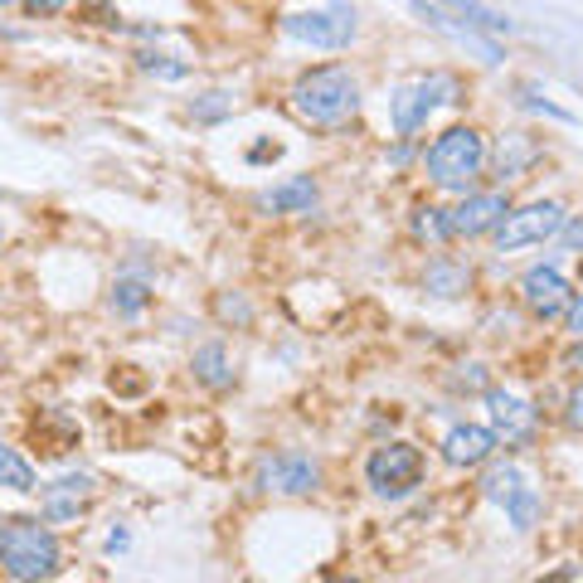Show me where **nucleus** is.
Instances as JSON below:
<instances>
[{"mask_svg": "<svg viewBox=\"0 0 583 583\" xmlns=\"http://www.w3.org/2000/svg\"><path fill=\"white\" fill-rule=\"evenodd\" d=\"M25 6L34 10V15H58V10H68L74 0H25Z\"/></svg>", "mask_w": 583, "mask_h": 583, "instance_id": "nucleus-28", "label": "nucleus"}, {"mask_svg": "<svg viewBox=\"0 0 583 583\" xmlns=\"http://www.w3.org/2000/svg\"><path fill=\"white\" fill-rule=\"evenodd\" d=\"M414 15H418V20H428V25H433L438 34H448V40H458L462 50H472L476 58H482V64H501V58H506L492 34H482V30L462 25V20H452L448 10H438V6H433V0H414Z\"/></svg>", "mask_w": 583, "mask_h": 583, "instance_id": "nucleus-13", "label": "nucleus"}, {"mask_svg": "<svg viewBox=\"0 0 583 583\" xmlns=\"http://www.w3.org/2000/svg\"><path fill=\"white\" fill-rule=\"evenodd\" d=\"M559 239H564L574 253H583V215H579V219H564V229H559Z\"/></svg>", "mask_w": 583, "mask_h": 583, "instance_id": "nucleus-26", "label": "nucleus"}, {"mask_svg": "<svg viewBox=\"0 0 583 583\" xmlns=\"http://www.w3.org/2000/svg\"><path fill=\"white\" fill-rule=\"evenodd\" d=\"M496 452V433L482 424H458L442 438V462L448 466H482Z\"/></svg>", "mask_w": 583, "mask_h": 583, "instance_id": "nucleus-15", "label": "nucleus"}, {"mask_svg": "<svg viewBox=\"0 0 583 583\" xmlns=\"http://www.w3.org/2000/svg\"><path fill=\"white\" fill-rule=\"evenodd\" d=\"M258 486L273 496H311L321 486V462L307 452H277L258 462Z\"/></svg>", "mask_w": 583, "mask_h": 583, "instance_id": "nucleus-9", "label": "nucleus"}, {"mask_svg": "<svg viewBox=\"0 0 583 583\" xmlns=\"http://www.w3.org/2000/svg\"><path fill=\"white\" fill-rule=\"evenodd\" d=\"M127 544H132V540H127V530H112V535H108V554H122Z\"/></svg>", "mask_w": 583, "mask_h": 583, "instance_id": "nucleus-30", "label": "nucleus"}, {"mask_svg": "<svg viewBox=\"0 0 583 583\" xmlns=\"http://www.w3.org/2000/svg\"><path fill=\"white\" fill-rule=\"evenodd\" d=\"M190 370H195V380H200L205 389H229V384H233V360H229V350L219 345V341H209V345L195 350Z\"/></svg>", "mask_w": 583, "mask_h": 583, "instance_id": "nucleus-18", "label": "nucleus"}, {"mask_svg": "<svg viewBox=\"0 0 583 583\" xmlns=\"http://www.w3.org/2000/svg\"><path fill=\"white\" fill-rule=\"evenodd\" d=\"M564 219H569L564 205H554V200L525 205V209H506V219L492 229L496 233V249L501 253H520V249H535V243H550V239H559Z\"/></svg>", "mask_w": 583, "mask_h": 583, "instance_id": "nucleus-5", "label": "nucleus"}, {"mask_svg": "<svg viewBox=\"0 0 583 583\" xmlns=\"http://www.w3.org/2000/svg\"><path fill=\"white\" fill-rule=\"evenodd\" d=\"M486 161H492V146L476 127H448L442 136H433L424 156V170L438 190H452V195H466L476 180L486 175Z\"/></svg>", "mask_w": 583, "mask_h": 583, "instance_id": "nucleus-2", "label": "nucleus"}, {"mask_svg": "<svg viewBox=\"0 0 583 583\" xmlns=\"http://www.w3.org/2000/svg\"><path fill=\"white\" fill-rule=\"evenodd\" d=\"M229 112H233V98H229V92H205V98L190 102V117H195V122H219V117H229Z\"/></svg>", "mask_w": 583, "mask_h": 583, "instance_id": "nucleus-23", "label": "nucleus"}, {"mask_svg": "<svg viewBox=\"0 0 583 583\" xmlns=\"http://www.w3.org/2000/svg\"><path fill=\"white\" fill-rule=\"evenodd\" d=\"M438 10H448L452 20H462V25H472V30H482V34H510L516 30V20H506L501 10L492 6H482V0H433Z\"/></svg>", "mask_w": 583, "mask_h": 583, "instance_id": "nucleus-17", "label": "nucleus"}, {"mask_svg": "<svg viewBox=\"0 0 583 583\" xmlns=\"http://www.w3.org/2000/svg\"><path fill=\"white\" fill-rule=\"evenodd\" d=\"M151 307V292H146V283H117L112 287V311H122V317H136V311H146Z\"/></svg>", "mask_w": 583, "mask_h": 583, "instance_id": "nucleus-22", "label": "nucleus"}, {"mask_svg": "<svg viewBox=\"0 0 583 583\" xmlns=\"http://www.w3.org/2000/svg\"><path fill=\"white\" fill-rule=\"evenodd\" d=\"M540 156V146L530 142L525 132H510L506 142H501V180H516V175H525V166Z\"/></svg>", "mask_w": 583, "mask_h": 583, "instance_id": "nucleus-20", "label": "nucleus"}, {"mask_svg": "<svg viewBox=\"0 0 583 583\" xmlns=\"http://www.w3.org/2000/svg\"><path fill=\"white\" fill-rule=\"evenodd\" d=\"M0 6H15V0H0Z\"/></svg>", "mask_w": 583, "mask_h": 583, "instance_id": "nucleus-31", "label": "nucleus"}, {"mask_svg": "<svg viewBox=\"0 0 583 583\" xmlns=\"http://www.w3.org/2000/svg\"><path fill=\"white\" fill-rule=\"evenodd\" d=\"M0 486H6V492H20V496L40 492V476H34V466L20 458L10 442H0Z\"/></svg>", "mask_w": 583, "mask_h": 583, "instance_id": "nucleus-19", "label": "nucleus"}, {"mask_svg": "<svg viewBox=\"0 0 583 583\" xmlns=\"http://www.w3.org/2000/svg\"><path fill=\"white\" fill-rule=\"evenodd\" d=\"M452 92H458V84H452L448 74H428V78H414V84H404L399 92L389 98V122L399 136H414L418 127L433 117L442 102H452Z\"/></svg>", "mask_w": 583, "mask_h": 583, "instance_id": "nucleus-7", "label": "nucleus"}, {"mask_svg": "<svg viewBox=\"0 0 583 583\" xmlns=\"http://www.w3.org/2000/svg\"><path fill=\"white\" fill-rule=\"evenodd\" d=\"M520 297L540 321H559L569 311V301H574V287L564 283L559 267H530V273L520 277Z\"/></svg>", "mask_w": 583, "mask_h": 583, "instance_id": "nucleus-11", "label": "nucleus"}, {"mask_svg": "<svg viewBox=\"0 0 583 583\" xmlns=\"http://www.w3.org/2000/svg\"><path fill=\"white\" fill-rule=\"evenodd\" d=\"M564 317H569V331H574L579 341H583V292H574V301H569Z\"/></svg>", "mask_w": 583, "mask_h": 583, "instance_id": "nucleus-27", "label": "nucleus"}, {"mask_svg": "<svg viewBox=\"0 0 583 583\" xmlns=\"http://www.w3.org/2000/svg\"><path fill=\"white\" fill-rule=\"evenodd\" d=\"M482 496L496 501L516 530H530L535 516H540V492H535V486L525 482L520 466H510V462H501V466H492V472L482 476Z\"/></svg>", "mask_w": 583, "mask_h": 583, "instance_id": "nucleus-8", "label": "nucleus"}, {"mask_svg": "<svg viewBox=\"0 0 583 583\" xmlns=\"http://www.w3.org/2000/svg\"><path fill=\"white\" fill-rule=\"evenodd\" d=\"M418 476H424V452L414 448V442H384V448L370 452L365 462V482L375 496H408L418 486Z\"/></svg>", "mask_w": 583, "mask_h": 583, "instance_id": "nucleus-6", "label": "nucleus"}, {"mask_svg": "<svg viewBox=\"0 0 583 583\" xmlns=\"http://www.w3.org/2000/svg\"><path fill=\"white\" fill-rule=\"evenodd\" d=\"M283 34L297 44H311V50L336 54V50L355 44L360 25H355V10H350L345 0H336L331 10H297V15H283Z\"/></svg>", "mask_w": 583, "mask_h": 583, "instance_id": "nucleus-4", "label": "nucleus"}, {"mask_svg": "<svg viewBox=\"0 0 583 583\" xmlns=\"http://www.w3.org/2000/svg\"><path fill=\"white\" fill-rule=\"evenodd\" d=\"M142 68H151V74H161V78H185V74H190L185 64H166V54H142Z\"/></svg>", "mask_w": 583, "mask_h": 583, "instance_id": "nucleus-25", "label": "nucleus"}, {"mask_svg": "<svg viewBox=\"0 0 583 583\" xmlns=\"http://www.w3.org/2000/svg\"><path fill=\"white\" fill-rule=\"evenodd\" d=\"M506 195L486 190V195H462L458 209H448V239H482V233H492L501 219H506Z\"/></svg>", "mask_w": 583, "mask_h": 583, "instance_id": "nucleus-10", "label": "nucleus"}, {"mask_svg": "<svg viewBox=\"0 0 583 583\" xmlns=\"http://www.w3.org/2000/svg\"><path fill=\"white\" fill-rule=\"evenodd\" d=\"M92 476H64V482H54V486H44L40 492V510H44V520H78L88 510V501H92Z\"/></svg>", "mask_w": 583, "mask_h": 583, "instance_id": "nucleus-14", "label": "nucleus"}, {"mask_svg": "<svg viewBox=\"0 0 583 583\" xmlns=\"http://www.w3.org/2000/svg\"><path fill=\"white\" fill-rule=\"evenodd\" d=\"M424 283H428L433 297H458V292H466V267L452 263V258H433V263H428Z\"/></svg>", "mask_w": 583, "mask_h": 583, "instance_id": "nucleus-21", "label": "nucleus"}, {"mask_svg": "<svg viewBox=\"0 0 583 583\" xmlns=\"http://www.w3.org/2000/svg\"><path fill=\"white\" fill-rule=\"evenodd\" d=\"M64 564L58 535L40 520H0V574L15 583L54 579Z\"/></svg>", "mask_w": 583, "mask_h": 583, "instance_id": "nucleus-3", "label": "nucleus"}, {"mask_svg": "<svg viewBox=\"0 0 583 583\" xmlns=\"http://www.w3.org/2000/svg\"><path fill=\"white\" fill-rule=\"evenodd\" d=\"M292 112L307 127H345L360 112V84L341 64H321L292 84Z\"/></svg>", "mask_w": 583, "mask_h": 583, "instance_id": "nucleus-1", "label": "nucleus"}, {"mask_svg": "<svg viewBox=\"0 0 583 583\" xmlns=\"http://www.w3.org/2000/svg\"><path fill=\"white\" fill-rule=\"evenodd\" d=\"M486 414H492V433L496 442H530L535 433V408L510 389H486Z\"/></svg>", "mask_w": 583, "mask_h": 583, "instance_id": "nucleus-12", "label": "nucleus"}, {"mask_svg": "<svg viewBox=\"0 0 583 583\" xmlns=\"http://www.w3.org/2000/svg\"><path fill=\"white\" fill-rule=\"evenodd\" d=\"M219 317L249 326V321H253V311H249V301H243V297H229V292H224V297H219Z\"/></svg>", "mask_w": 583, "mask_h": 583, "instance_id": "nucleus-24", "label": "nucleus"}, {"mask_svg": "<svg viewBox=\"0 0 583 583\" xmlns=\"http://www.w3.org/2000/svg\"><path fill=\"white\" fill-rule=\"evenodd\" d=\"M317 200H321L317 180H311V175H292V180H283V185H273L267 195H258V209H273V215H311Z\"/></svg>", "mask_w": 583, "mask_h": 583, "instance_id": "nucleus-16", "label": "nucleus"}, {"mask_svg": "<svg viewBox=\"0 0 583 583\" xmlns=\"http://www.w3.org/2000/svg\"><path fill=\"white\" fill-rule=\"evenodd\" d=\"M569 424H574V428H583V389L574 394V399H569Z\"/></svg>", "mask_w": 583, "mask_h": 583, "instance_id": "nucleus-29", "label": "nucleus"}]
</instances>
